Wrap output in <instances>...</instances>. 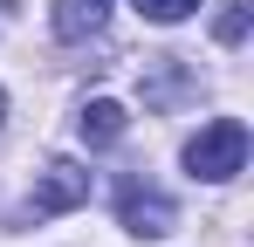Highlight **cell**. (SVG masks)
I'll return each mask as SVG.
<instances>
[{"label":"cell","mask_w":254,"mask_h":247,"mask_svg":"<svg viewBox=\"0 0 254 247\" xmlns=\"http://www.w3.org/2000/svg\"><path fill=\"white\" fill-rule=\"evenodd\" d=\"M76 130H83V144H117V137H124V103H110V96L83 103Z\"/></svg>","instance_id":"5b68a950"},{"label":"cell","mask_w":254,"mask_h":247,"mask_svg":"<svg viewBox=\"0 0 254 247\" xmlns=\"http://www.w3.org/2000/svg\"><path fill=\"white\" fill-rule=\"evenodd\" d=\"M0 117H7V96H0Z\"/></svg>","instance_id":"9c48e42d"},{"label":"cell","mask_w":254,"mask_h":247,"mask_svg":"<svg viewBox=\"0 0 254 247\" xmlns=\"http://www.w3.org/2000/svg\"><path fill=\"white\" fill-rule=\"evenodd\" d=\"M103 21H110V0H55V35L62 41L103 35Z\"/></svg>","instance_id":"277c9868"},{"label":"cell","mask_w":254,"mask_h":247,"mask_svg":"<svg viewBox=\"0 0 254 247\" xmlns=\"http://www.w3.org/2000/svg\"><path fill=\"white\" fill-rule=\"evenodd\" d=\"M117 220H124V234H137V241H158V234L179 227V206H172L158 185L124 179V185H117Z\"/></svg>","instance_id":"7a4b0ae2"},{"label":"cell","mask_w":254,"mask_h":247,"mask_svg":"<svg viewBox=\"0 0 254 247\" xmlns=\"http://www.w3.org/2000/svg\"><path fill=\"white\" fill-rule=\"evenodd\" d=\"M186 172L206 179V185H227L248 172V124L241 117H213L192 144H186Z\"/></svg>","instance_id":"6da1fadb"},{"label":"cell","mask_w":254,"mask_h":247,"mask_svg":"<svg viewBox=\"0 0 254 247\" xmlns=\"http://www.w3.org/2000/svg\"><path fill=\"white\" fill-rule=\"evenodd\" d=\"M0 7H21V0H0Z\"/></svg>","instance_id":"ba28073f"},{"label":"cell","mask_w":254,"mask_h":247,"mask_svg":"<svg viewBox=\"0 0 254 247\" xmlns=\"http://www.w3.org/2000/svg\"><path fill=\"white\" fill-rule=\"evenodd\" d=\"M213 35L227 41V48H234V41H248V7H241V0H234V7H227V14H220V28H213Z\"/></svg>","instance_id":"52a82bcc"},{"label":"cell","mask_w":254,"mask_h":247,"mask_svg":"<svg viewBox=\"0 0 254 247\" xmlns=\"http://www.w3.org/2000/svg\"><path fill=\"white\" fill-rule=\"evenodd\" d=\"M130 7H137V14H144V21H186V14H192V7H199V0H130Z\"/></svg>","instance_id":"8992f818"},{"label":"cell","mask_w":254,"mask_h":247,"mask_svg":"<svg viewBox=\"0 0 254 247\" xmlns=\"http://www.w3.org/2000/svg\"><path fill=\"white\" fill-rule=\"evenodd\" d=\"M83 199H89V172L76 158H55L42 172V185H35V199H28V220H55V213H69Z\"/></svg>","instance_id":"3957f363"}]
</instances>
